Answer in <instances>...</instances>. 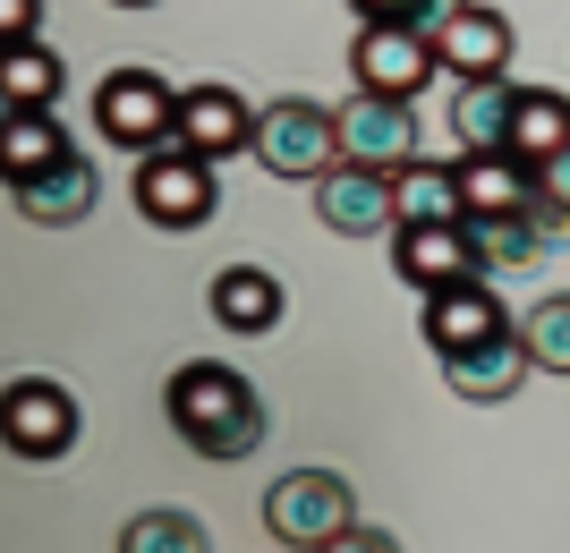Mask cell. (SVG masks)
Wrapping results in <instances>:
<instances>
[{"instance_id": "cell-1", "label": "cell", "mask_w": 570, "mask_h": 553, "mask_svg": "<svg viewBox=\"0 0 570 553\" xmlns=\"http://www.w3.org/2000/svg\"><path fill=\"white\" fill-rule=\"evenodd\" d=\"M163 409H170V426H179V443L205 452V460H247V452H264V434H273L256 384H247L238 366H222V358H188L170 375Z\"/></svg>"}, {"instance_id": "cell-2", "label": "cell", "mask_w": 570, "mask_h": 553, "mask_svg": "<svg viewBox=\"0 0 570 553\" xmlns=\"http://www.w3.org/2000/svg\"><path fill=\"white\" fill-rule=\"evenodd\" d=\"M264 529L298 553H324L341 529H357V494L341 468H289L264 485Z\"/></svg>"}, {"instance_id": "cell-3", "label": "cell", "mask_w": 570, "mask_h": 553, "mask_svg": "<svg viewBox=\"0 0 570 553\" xmlns=\"http://www.w3.org/2000/svg\"><path fill=\"white\" fill-rule=\"evenodd\" d=\"M95 128H102V145L163 154V145H179V86L163 69H111L95 86Z\"/></svg>"}, {"instance_id": "cell-4", "label": "cell", "mask_w": 570, "mask_h": 553, "mask_svg": "<svg viewBox=\"0 0 570 553\" xmlns=\"http://www.w3.org/2000/svg\"><path fill=\"white\" fill-rule=\"evenodd\" d=\"M256 162L273 170V179H324V170L341 162V120L333 102H307V95H282L256 111Z\"/></svg>"}, {"instance_id": "cell-5", "label": "cell", "mask_w": 570, "mask_h": 553, "mask_svg": "<svg viewBox=\"0 0 570 553\" xmlns=\"http://www.w3.org/2000/svg\"><path fill=\"white\" fill-rule=\"evenodd\" d=\"M137 214L154 230H205L222 214L214 162L188 154V145H163V154H137Z\"/></svg>"}, {"instance_id": "cell-6", "label": "cell", "mask_w": 570, "mask_h": 553, "mask_svg": "<svg viewBox=\"0 0 570 553\" xmlns=\"http://www.w3.org/2000/svg\"><path fill=\"white\" fill-rule=\"evenodd\" d=\"M0 434H9V452H18V460H69L77 434H86V409H77L69 384L18 375V384L0 392Z\"/></svg>"}, {"instance_id": "cell-7", "label": "cell", "mask_w": 570, "mask_h": 553, "mask_svg": "<svg viewBox=\"0 0 570 553\" xmlns=\"http://www.w3.org/2000/svg\"><path fill=\"white\" fill-rule=\"evenodd\" d=\"M350 77L366 86V95L417 102V86H434V77H443V60H434V34H426V26H357Z\"/></svg>"}, {"instance_id": "cell-8", "label": "cell", "mask_w": 570, "mask_h": 553, "mask_svg": "<svg viewBox=\"0 0 570 553\" xmlns=\"http://www.w3.org/2000/svg\"><path fill=\"white\" fill-rule=\"evenodd\" d=\"M341 120V162H366V170H409L417 162V111L401 95H366L357 86L350 102H333Z\"/></svg>"}, {"instance_id": "cell-9", "label": "cell", "mask_w": 570, "mask_h": 553, "mask_svg": "<svg viewBox=\"0 0 570 553\" xmlns=\"http://www.w3.org/2000/svg\"><path fill=\"white\" fill-rule=\"evenodd\" d=\"M392 273H401L417 298H434V289H460V282H485L469 221H401V230H392Z\"/></svg>"}, {"instance_id": "cell-10", "label": "cell", "mask_w": 570, "mask_h": 553, "mask_svg": "<svg viewBox=\"0 0 570 553\" xmlns=\"http://www.w3.org/2000/svg\"><path fill=\"white\" fill-rule=\"evenodd\" d=\"M315 221L341 230V239H383L401 230V196H392V170H366V162H333L315 179Z\"/></svg>"}, {"instance_id": "cell-11", "label": "cell", "mask_w": 570, "mask_h": 553, "mask_svg": "<svg viewBox=\"0 0 570 553\" xmlns=\"http://www.w3.org/2000/svg\"><path fill=\"white\" fill-rule=\"evenodd\" d=\"M179 145L222 162V154H256V102L238 95V86H179Z\"/></svg>"}, {"instance_id": "cell-12", "label": "cell", "mask_w": 570, "mask_h": 553, "mask_svg": "<svg viewBox=\"0 0 570 553\" xmlns=\"http://www.w3.org/2000/svg\"><path fill=\"white\" fill-rule=\"evenodd\" d=\"M434 60H443V77H502L511 69V18L460 0L452 18L434 26Z\"/></svg>"}, {"instance_id": "cell-13", "label": "cell", "mask_w": 570, "mask_h": 553, "mask_svg": "<svg viewBox=\"0 0 570 553\" xmlns=\"http://www.w3.org/2000/svg\"><path fill=\"white\" fill-rule=\"evenodd\" d=\"M494 333H511L494 282H460V289H434L426 298V349H443V358H460V349H476Z\"/></svg>"}, {"instance_id": "cell-14", "label": "cell", "mask_w": 570, "mask_h": 553, "mask_svg": "<svg viewBox=\"0 0 570 553\" xmlns=\"http://www.w3.org/2000/svg\"><path fill=\"white\" fill-rule=\"evenodd\" d=\"M528 340H520V324H511V333H494V340H476V349H460V358H443V384L460 392V401H485V409H494V401H511V392L528 384Z\"/></svg>"}, {"instance_id": "cell-15", "label": "cell", "mask_w": 570, "mask_h": 553, "mask_svg": "<svg viewBox=\"0 0 570 553\" xmlns=\"http://www.w3.org/2000/svg\"><path fill=\"white\" fill-rule=\"evenodd\" d=\"M95 196H102L95 162H86V154H60L51 170L18 179V214H26V221H43V230H69V221L95 214Z\"/></svg>"}, {"instance_id": "cell-16", "label": "cell", "mask_w": 570, "mask_h": 553, "mask_svg": "<svg viewBox=\"0 0 570 553\" xmlns=\"http://www.w3.org/2000/svg\"><path fill=\"white\" fill-rule=\"evenodd\" d=\"M511 111H520V86H511V77H460V95H452L460 154H511Z\"/></svg>"}, {"instance_id": "cell-17", "label": "cell", "mask_w": 570, "mask_h": 553, "mask_svg": "<svg viewBox=\"0 0 570 553\" xmlns=\"http://www.w3.org/2000/svg\"><path fill=\"white\" fill-rule=\"evenodd\" d=\"M460 196H469V214H528L546 179L528 154H460Z\"/></svg>"}, {"instance_id": "cell-18", "label": "cell", "mask_w": 570, "mask_h": 553, "mask_svg": "<svg viewBox=\"0 0 570 553\" xmlns=\"http://www.w3.org/2000/svg\"><path fill=\"white\" fill-rule=\"evenodd\" d=\"M282 282L264 265H230V273H214V324L222 333H273L282 324Z\"/></svg>"}, {"instance_id": "cell-19", "label": "cell", "mask_w": 570, "mask_h": 553, "mask_svg": "<svg viewBox=\"0 0 570 553\" xmlns=\"http://www.w3.org/2000/svg\"><path fill=\"white\" fill-rule=\"evenodd\" d=\"M60 86H69V69H60L51 43H9L0 51V102H9V111H60Z\"/></svg>"}, {"instance_id": "cell-20", "label": "cell", "mask_w": 570, "mask_h": 553, "mask_svg": "<svg viewBox=\"0 0 570 553\" xmlns=\"http://www.w3.org/2000/svg\"><path fill=\"white\" fill-rule=\"evenodd\" d=\"M60 154H77L60 111H9V120H0V162H9V188H18V179H35V170H51Z\"/></svg>"}, {"instance_id": "cell-21", "label": "cell", "mask_w": 570, "mask_h": 553, "mask_svg": "<svg viewBox=\"0 0 570 553\" xmlns=\"http://www.w3.org/2000/svg\"><path fill=\"white\" fill-rule=\"evenodd\" d=\"M392 196H401V221H469V196H460V162H417L392 170Z\"/></svg>"}, {"instance_id": "cell-22", "label": "cell", "mask_w": 570, "mask_h": 553, "mask_svg": "<svg viewBox=\"0 0 570 553\" xmlns=\"http://www.w3.org/2000/svg\"><path fill=\"white\" fill-rule=\"evenodd\" d=\"M469 239H476V265H485V282H502V273H528V265H546V247H537L528 214H469Z\"/></svg>"}, {"instance_id": "cell-23", "label": "cell", "mask_w": 570, "mask_h": 553, "mask_svg": "<svg viewBox=\"0 0 570 553\" xmlns=\"http://www.w3.org/2000/svg\"><path fill=\"white\" fill-rule=\"evenodd\" d=\"M562 145H570V95L520 86V111H511V154H528V162H553Z\"/></svg>"}, {"instance_id": "cell-24", "label": "cell", "mask_w": 570, "mask_h": 553, "mask_svg": "<svg viewBox=\"0 0 570 553\" xmlns=\"http://www.w3.org/2000/svg\"><path fill=\"white\" fill-rule=\"evenodd\" d=\"M119 553H214V536H205V520L196 511H137L128 529H119Z\"/></svg>"}, {"instance_id": "cell-25", "label": "cell", "mask_w": 570, "mask_h": 553, "mask_svg": "<svg viewBox=\"0 0 570 553\" xmlns=\"http://www.w3.org/2000/svg\"><path fill=\"white\" fill-rule=\"evenodd\" d=\"M520 340H528V358H537V375H570V289H546L520 315Z\"/></svg>"}, {"instance_id": "cell-26", "label": "cell", "mask_w": 570, "mask_h": 553, "mask_svg": "<svg viewBox=\"0 0 570 553\" xmlns=\"http://www.w3.org/2000/svg\"><path fill=\"white\" fill-rule=\"evenodd\" d=\"M350 9H357V26H426L434 34L460 0H350Z\"/></svg>"}, {"instance_id": "cell-27", "label": "cell", "mask_w": 570, "mask_h": 553, "mask_svg": "<svg viewBox=\"0 0 570 553\" xmlns=\"http://www.w3.org/2000/svg\"><path fill=\"white\" fill-rule=\"evenodd\" d=\"M528 230H537L546 256H562V247H570V205H562V196H537V205H528Z\"/></svg>"}, {"instance_id": "cell-28", "label": "cell", "mask_w": 570, "mask_h": 553, "mask_svg": "<svg viewBox=\"0 0 570 553\" xmlns=\"http://www.w3.org/2000/svg\"><path fill=\"white\" fill-rule=\"evenodd\" d=\"M35 26H43V0H0V51L35 43Z\"/></svg>"}, {"instance_id": "cell-29", "label": "cell", "mask_w": 570, "mask_h": 553, "mask_svg": "<svg viewBox=\"0 0 570 553\" xmlns=\"http://www.w3.org/2000/svg\"><path fill=\"white\" fill-rule=\"evenodd\" d=\"M324 553H401V536H383V529H366V520H357V529H341Z\"/></svg>"}, {"instance_id": "cell-30", "label": "cell", "mask_w": 570, "mask_h": 553, "mask_svg": "<svg viewBox=\"0 0 570 553\" xmlns=\"http://www.w3.org/2000/svg\"><path fill=\"white\" fill-rule=\"evenodd\" d=\"M537 179H546V196H562V205H570V145L553 154V162H537Z\"/></svg>"}, {"instance_id": "cell-31", "label": "cell", "mask_w": 570, "mask_h": 553, "mask_svg": "<svg viewBox=\"0 0 570 553\" xmlns=\"http://www.w3.org/2000/svg\"><path fill=\"white\" fill-rule=\"evenodd\" d=\"M111 9H163V0H111Z\"/></svg>"}]
</instances>
